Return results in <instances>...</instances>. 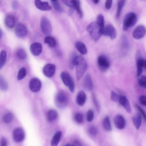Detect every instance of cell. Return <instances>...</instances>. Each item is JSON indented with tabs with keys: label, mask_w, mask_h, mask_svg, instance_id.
I'll list each match as a JSON object with an SVG mask.
<instances>
[{
	"label": "cell",
	"mask_w": 146,
	"mask_h": 146,
	"mask_svg": "<svg viewBox=\"0 0 146 146\" xmlns=\"http://www.w3.org/2000/svg\"><path fill=\"white\" fill-rule=\"evenodd\" d=\"M7 58V53L3 50L1 51L0 53V70L4 66L5 64Z\"/></svg>",
	"instance_id": "cell-30"
},
{
	"label": "cell",
	"mask_w": 146,
	"mask_h": 146,
	"mask_svg": "<svg viewBox=\"0 0 146 146\" xmlns=\"http://www.w3.org/2000/svg\"><path fill=\"white\" fill-rule=\"evenodd\" d=\"M8 88V84L3 78V77L0 75V90L2 91H6Z\"/></svg>",
	"instance_id": "cell-31"
},
{
	"label": "cell",
	"mask_w": 146,
	"mask_h": 146,
	"mask_svg": "<svg viewBox=\"0 0 146 146\" xmlns=\"http://www.w3.org/2000/svg\"><path fill=\"white\" fill-rule=\"evenodd\" d=\"M26 75V70L25 68L23 67L20 68L18 72L17 78L18 80L23 79Z\"/></svg>",
	"instance_id": "cell-35"
},
{
	"label": "cell",
	"mask_w": 146,
	"mask_h": 146,
	"mask_svg": "<svg viewBox=\"0 0 146 146\" xmlns=\"http://www.w3.org/2000/svg\"><path fill=\"white\" fill-rule=\"evenodd\" d=\"M13 119V115L10 112H8L5 113L3 117V121L6 123H10Z\"/></svg>",
	"instance_id": "cell-33"
},
{
	"label": "cell",
	"mask_w": 146,
	"mask_h": 146,
	"mask_svg": "<svg viewBox=\"0 0 146 146\" xmlns=\"http://www.w3.org/2000/svg\"><path fill=\"white\" fill-rule=\"evenodd\" d=\"M16 36L19 38L25 37L28 33V29L27 27L24 24L19 23L16 25L15 30Z\"/></svg>",
	"instance_id": "cell-10"
},
{
	"label": "cell",
	"mask_w": 146,
	"mask_h": 146,
	"mask_svg": "<svg viewBox=\"0 0 146 146\" xmlns=\"http://www.w3.org/2000/svg\"><path fill=\"white\" fill-rule=\"evenodd\" d=\"M84 88L88 91H91L93 89V84L92 78L89 74H86L85 76L83 82Z\"/></svg>",
	"instance_id": "cell-15"
},
{
	"label": "cell",
	"mask_w": 146,
	"mask_h": 146,
	"mask_svg": "<svg viewBox=\"0 0 146 146\" xmlns=\"http://www.w3.org/2000/svg\"><path fill=\"white\" fill-rule=\"evenodd\" d=\"M96 22L103 32L104 27V16L102 14L98 15L97 17Z\"/></svg>",
	"instance_id": "cell-29"
},
{
	"label": "cell",
	"mask_w": 146,
	"mask_h": 146,
	"mask_svg": "<svg viewBox=\"0 0 146 146\" xmlns=\"http://www.w3.org/2000/svg\"><path fill=\"white\" fill-rule=\"evenodd\" d=\"M137 20V16L135 13L130 12L127 13L124 17L123 21V30L126 31L133 27L136 23Z\"/></svg>",
	"instance_id": "cell-3"
},
{
	"label": "cell",
	"mask_w": 146,
	"mask_h": 146,
	"mask_svg": "<svg viewBox=\"0 0 146 146\" xmlns=\"http://www.w3.org/2000/svg\"><path fill=\"white\" fill-rule=\"evenodd\" d=\"M139 101L141 104L145 106L146 105V97L145 95H142L139 98Z\"/></svg>",
	"instance_id": "cell-46"
},
{
	"label": "cell",
	"mask_w": 146,
	"mask_h": 146,
	"mask_svg": "<svg viewBox=\"0 0 146 146\" xmlns=\"http://www.w3.org/2000/svg\"><path fill=\"white\" fill-rule=\"evenodd\" d=\"M93 100L94 106L98 111L100 110V106L95 96L93 94L92 96Z\"/></svg>",
	"instance_id": "cell-44"
},
{
	"label": "cell",
	"mask_w": 146,
	"mask_h": 146,
	"mask_svg": "<svg viewBox=\"0 0 146 146\" xmlns=\"http://www.w3.org/2000/svg\"><path fill=\"white\" fill-rule=\"evenodd\" d=\"M103 125L105 130L107 131H111L112 129L110 117L107 116L105 117L103 121Z\"/></svg>",
	"instance_id": "cell-28"
},
{
	"label": "cell",
	"mask_w": 146,
	"mask_h": 146,
	"mask_svg": "<svg viewBox=\"0 0 146 146\" xmlns=\"http://www.w3.org/2000/svg\"><path fill=\"white\" fill-rule=\"evenodd\" d=\"M126 0H119L117 3V8L116 15V18H119L122 9L125 3Z\"/></svg>",
	"instance_id": "cell-26"
},
{
	"label": "cell",
	"mask_w": 146,
	"mask_h": 146,
	"mask_svg": "<svg viewBox=\"0 0 146 146\" xmlns=\"http://www.w3.org/2000/svg\"><path fill=\"white\" fill-rule=\"evenodd\" d=\"M75 66L76 79L79 80L83 76L87 68V64L84 58L80 55L77 56Z\"/></svg>",
	"instance_id": "cell-1"
},
{
	"label": "cell",
	"mask_w": 146,
	"mask_h": 146,
	"mask_svg": "<svg viewBox=\"0 0 146 146\" xmlns=\"http://www.w3.org/2000/svg\"><path fill=\"white\" fill-rule=\"evenodd\" d=\"M56 70L55 66L52 64H48L43 68V72L44 75L48 78H51L54 75Z\"/></svg>",
	"instance_id": "cell-13"
},
{
	"label": "cell",
	"mask_w": 146,
	"mask_h": 146,
	"mask_svg": "<svg viewBox=\"0 0 146 146\" xmlns=\"http://www.w3.org/2000/svg\"><path fill=\"white\" fill-rule=\"evenodd\" d=\"M146 76L144 75L142 76L138 79V84L139 86L144 88L146 87Z\"/></svg>",
	"instance_id": "cell-36"
},
{
	"label": "cell",
	"mask_w": 146,
	"mask_h": 146,
	"mask_svg": "<svg viewBox=\"0 0 146 146\" xmlns=\"http://www.w3.org/2000/svg\"><path fill=\"white\" fill-rule=\"evenodd\" d=\"M133 125L137 129L140 128L141 123L142 117L141 114L137 113L132 118Z\"/></svg>",
	"instance_id": "cell-21"
},
{
	"label": "cell",
	"mask_w": 146,
	"mask_h": 146,
	"mask_svg": "<svg viewBox=\"0 0 146 146\" xmlns=\"http://www.w3.org/2000/svg\"><path fill=\"white\" fill-rule=\"evenodd\" d=\"M86 30L92 39L95 41L98 40L102 35V31L96 21L90 23L87 26Z\"/></svg>",
	"instance_id": "cell-2"
},
{
	"label": "cell",
	"mask_w": 146,
	"mask_h": 146,
	"mask_svg": "<svg viewBox=\"0 0 146 146\" xmlns=\"http://www.w3.org/2000/svg\"><path fill=\"white\" fill-rule=\"evenodd\" d=\"M42 87V83L38 78H32L29 83V88L32 92H36L39 91Z\"/></svg>",
	"instance_id": "cell-11"
},
{
	"label": "cell",
	"mask_w": 146,
	"mask_h": 146,
	"mask_svg": "<svg viewBox=\"0 0 146 146\" xmlns=\"http://www.w3.org/2000/svg\"><path fill=\"white\" fill-rule=\"evenodd\" d=\"M62 2L64 3V4L67 5V6L70 7H72V0H61Z\"/></svg>",
	"instance_id": "cell-50"
},
{
	"label": "cell",
	"mask_w": 146,
	"mask_h": 146,
	"mask_svg": "<svg viewBox=\"0 0 146 146\" xmlns=\"http://www.w3.org/2000/svg\"><path fill=\"white\" fill-rule=\"evenodd\" d=\"M73 145L74 146H81V143L78 140H75L74 141L73 143Z\"/></svg>",
	"instance_id": "cell-51"
},
{
	"label": "cell",
	"mask_w": 146,
	"mask_h": 146,
	"mask_svg": "<svg viewBox=\"0 0 146 146\" xmlns=\"http://www.w3.org/2000/svg\"><path fill=\"white\" fill-rule=\"evenodd\" d=\"M5 23L7 27L9 28H13L16 23L15 17L13 15H7L5 18Z\"/></svg>",
	"instance_id": "cell-18"
},
{
	"label": "cell",
	"mask_w": 146,
	"mask_h": 146,
	"mask_svg": "<svg viewBox=\"0 0 146 146\" xmlns=\"http://www.w3.org/2000/svg\"><path fill=\"white\" fill-rule=\"evenodd\" d=\"M30 49L31 52L33 55L37 56L41 52L42 45L38 42H34L31 45Z\"/></svg>",
	"instance_id": "cell-16"
},
{
	"label": "cell",
	"mask_w": 146,
	"mask_h": 146,
	"mask_svg": "<svg viewBox=\"0 0 146 146\" xmlns=\"http://www.w3.org/2000/svg\"><path fill=\"white\" fill-rule=\"evenodd\" d=\"M68 98L66 93L63 91H59L57 94L55 98V103L59 108L65 107L68 102Z\"/></svg>",
	"instance_id": "cell-5"
},
{
	"label": "cell",
	"mask_w": 146,
	"mask_h": 146,
	"mask_svg": "<svg viewBox=\"0 0 146 146\" xmlns=\"http://www.w3.org/2000/svg\"><path fill=\"white\" fill-rule=\"evenodd\" d=\"M13 137L16 142L20 143L24 139L25 134L24 130L21 127H17L14 129L13 133Z\"/></svg>",
	"instance_id": "cell-9"
},
{
	"label": "cell",
	"mask_w": 146,
	"mask_h": 146,
	"mask_svg": "<svg viewBox=\"0 0 146 146\" xmlns=\"http://www.w3.org/2000/svg\"><path fill=\"white\" fill-rule=\"evenodd\" d=\"M72 7L76 11L80 18L83 16V14L81 8L80 3L79 0H72Z\"/></svg>",
	"instance_id": "cell-20"
},
{
	"label": "cell",
	"mask_w": 146,
	"mask_h": 146,
	"mask_svg": "<svg viewBox=\"0 0 146 146\" xmlns=\"http://www.w3.org/2000/svg\"><path fill=\"white\" fill-rule=\"evenodd\" d=\"M113 0H106L105 7L106 9H110L112 6Z\"/></svg>",
	"instance_id": "cell-45"
},
{
	"label": "cell",
	"mask_w": 146,
	"mask_h": 146,
	"mask_svg": "<svg viewBox=\"0 0 146 146\" xmlns=\"http://www.w3.org/2000/svg\"><path fill=\"white\" fill-rule=\"evenodd\" d=\"M97 64L99 69L102 72L106 71L110 65L108 59L104 54H101L99 56L97 60Z\"/></svg>",
	"instance_id": "cell-6"
},
{
	"label": "cell",
	"mask_w": 146,
	"mask_h": 146,
	"mask_svg": "<svg viewBox=\"0 0 146 146\" xmlns=\"http://www.w3.org/2000/svg\"><path fill=\"white\" fill-rule=\"evenodd\" d=\"M60 77L64 84L68 86L72 77L68 72H62L60 75Z\"/></svg>",
	"instance_id": "cell-23"
},
{
	"label": "cell",
	"mask_w": 146,
	"mask_h": 146,
	"mask_svg": "<svg viewBox=\"0 0 146 146\" xmlns=\"http://www.w3.org/2000/svg\"><path fill=\"white\" fill-rule=\"evenodd\" d=\"M77 56L76 53H73L70 57L69 62V67L71 69H73L75 66V62L76 56Z\"/></svg>",
	"instance_id": "cell-34"
},
{
	"label": "cell",
	"mask_w": 146,
	"mask_h": 146,
	"mask_svg": "<svg viewBox=\"0 0 146 146\" xmlns=\"http://www.w3.org/2000/svg\"><path fill=\"white\" fill-rule=\"evenodd\" d=\"M17 55L18 58L21 60H24L27 57V54L25 50L22 48L18 50Z\"/></svg>",
	"instance_id": "cell-32"
},
{
	"label": "cell",
	"mask_w": 146,
	"mask_h": 146,
	"mask_svg": "<svg viewBox=\"0 0 146 146\" xmlns=\"http://www.w3.org/2000/svg\"><path fill=\"white\" fill-rule=\"evenodd\" d=\"M121 106L124 107L128 113H131V107L129 102L127 98L124 101Z\"/></svg>",
	"instance_id": "cell-37"
},
{
	"label": "cell",
	"mask_w": 146,
	"mask_h": 146,
	"mask_svg": "<svg viewBox=\"0 0 146 146\" xmlns=\"http://www.w3.org/2000/svg\"><path fill=\"white\" fill-rule=\"evenodd\" d=\"M113 122L115 126L118 129H122L125 126V120L121 115H117L115 116L113 118Z\"/></svg>",
	"instance_id": "cell-14"
},
{
	"label": "cell",
	"mask_w": 146,
	"mask_h": 146,
	"mask_svg": "<svg viewBox=\"0 0 146 146\" xmlns=\"http://www.w3.org/2000/svg\"><path fill=\"white\" fill-rule=\"evenodd\" d=\"M3 33L2 30L0 29V39L2 36Z\"/></svg>",
	"instance_id": "cell-54"
},
{
	"label": "cell",
	"mask_w": 146,
	"mask_h": 146,
	"mask_svg": "<svg viewBox=\"0 0 146 146\" xmlns=\"http://www.w3.org/2000/svg\"><path fill=\"white\" fill-rule=\"evenodd\" d=\"M146 34V29L143 25H139L136 27L132 32L133 38L137 40L142 38Z\"/></svg>",
	"instance_id": "cell-8"
},
{
	"label": "cell",
	"mask_w": 146,
	"mask_h": 146,
	"mask_svg": "<svg viewBox=\"0 0 146 146\" xmlns=\"http://www.w3.org/2000/svg\"><path fill=\"white\" fill-rule=\"evenodd\" d=\"M121 38L123 47L125 48H127L129 46V42L126 36L125 35H123Z\"/></svg>",
	"instance_id": "cell-39"
},
{
	"label": "cell",
	"mask_w": 146,
	"mask_h": 146,
	"mask_svg": "<svg viewBox=\"0 0 146 146\" xmlns=\"http://www.w3.org/2000/svg\"><path fill=\"white\" fill-rule=\"evenodd\" d=\"M35 5L39 9L43 11L50 10L51 7L47 2H42L40 0H35Z\"/></svg>",
	"instance_id": "cell-17"
},
{
	"label": "cell",
	"mask_w": 146,
	"mask_h": 146,
	"mask_svg": "<svg viewBox=\"0 0 146 146\" xmlns=\"http://www.w3.org/2000/svg\"><path fill=\"white\" fill-rule=\"evenodd\" d=\"M41 31L45 35L50 36L52 31V27L50 21L46 17H42L40 22Z\"/></svg>",
	"instance_id": "cell-4"
},
{
	"label": "cell",
	"mask_w": 146,
	"mask_h": 146,
	"mask_svg": "<svg viewBox=\"0 0 146 146\" xmlns=\"http://www.w3.org/2000/svg\"><path fill=\"white\" fill-rule=\"evenodd\" d=\"M44 42L47 44L48 46L52 48L54 47L56 45V41L55 38L52 36H48L45 37Z\"/></svg>",
	"instance_id": "cell-25"
},
{
	"label": "cell",
	"mask_w": 146,
	"mask_h": 146,
	"mask_svg": "<svg viewBox=\"0 0 146 146\" xmlns=\"http://www.w3.org/2000/svg\"><path fill=\"white\" fill-rule=\"evenodd\" d=\"M12 7L14 9H16L17 7V2L15 1H14L12 4Z\"/></svg>",
	"instance_id": "cell-52"
},
{
	"label": "cell",
	"mask_w": 146,
	"mask_h": 146,
	"mask_svg": "<svg viewBox=\"0 0 146 146\" xmlns=\"http://www.w3.org/2000/svg\"><path fill=\"white\" fill-rule=\"evenodd\" d=\"M86 100V96L84 91L81 90L78 92L76 98V102L77 104L82 106L85 104Z\"/></svg>",
	"instance_id": "cell-19"
},
{
	"label": "cell",
	"mask_w": 146,
	"mask_h": 146,
	"mask_svg": "<svg viewBox=\"0 0 146 146\" xmlns=\"http://www.w3.org/2000/svg\"><path fill=\"white\" fill-rule=\"evenodd\" d=\"M75 46L78 51L82 55H85L87 53V50L85 44L80 41H78L75 43Z\"/></svg>",
	"instance_id": "cell-22"
},
{
	"label": "cell",
	"mask_w": 146,
	"mask_h": 146,
	"mask_svg": "<svg viewBox=\"0 0 146 146\" xmlns=\"http://www.w3.org/2000/svg\"><path fill=\"white\" fill-rule=\"evenodd\" d=\"M119 96L120 95L118 94L113 91H112L111 92V98L114 102H118Z\"/></svg>",
	"instance_id": "cell-41"
},
{
	"label": "cell",
	"mask_w": 146,
	"mask_h": 146,
	"mask_svg": "<svg viewBox=\"0 0 146 146\" xmlns=\"http://www.w3.org/2000/svg\"><path fill=\"white\" fill-rule=\"evenodd\" d=\"M89 132L90 133L93 135H95L97 133L96 129L94 126L90 127L89 129Z\"/></svg>",
	"instance_id": "cell-47"
},
{
	"label": "cell",
	"mask_w": 146,
	"mask_h": 146,
	"mask_svg": "<svg viewBox=\"0 0 146 146\" xmlns=\"http://www.w3.org/2000/svg\"></svg>",
	"instance_id": "cell-57"
},
{
	"label": "cell",
	"mask_w": 146,
	"mask_h": 146,
	"mask_svg": "<svg viewBox=\"0 0 146 146\" xmlns=\"http://www.w3.org/2000/svg\"><path fill=\"white\" fill-rule=\"evenodd\" d=\"M94 117V113L92 110H89L86 113V119L87 121L89 122L92 121Z\"/></svg>",
	"instance_id": "cell-42"
},
{
	"label": "cell",
	"mask_w": 146,
	"mask_h": 146,
	"mask_svg": "<svg viewBox=\"0 0 146 146\" xmlns=\"http://www.w3.org/2000/svg\"><path fill=\"white\" fill-rule=\"evenodd\" d=\"M65 146H72L73 145L69 143H67L66 145H65Z\"/></svg>",
	"instance_id": "cell-55"
},
{
	"label": "cell",
	"mask_w": 146,
	"mask_h": 146,
	"mask_svg": "<svg viewBox=\"0 0 146 146\" xmlns=\"http://www.w3.org/2000/svg\"><path fill=\"white\" fill-rule=\"evenodd\" d=\"M52 2H54L55 1H57V0H50Z\"/></svg>",
	"instance_id": "cell-56"
},
{
	"label": "cell",
	"mask_w": 146,
	"mask_h": 146,
	"mask_svg": "<svg viewBox=\"0 0 146 146\" xmlns=\"http://www.w3.org/2000/svg\"><path fill=\"white\" fill-rule=\"evenodd\" d=\"M137 76L138 77L142 74L143 68H146V61L142 56L141 52H137L136 54Z\"/></svg>",
	"instance_id": "cell-7"
},
{
	"label": "cell",
	"mask_w": 146,
	"mask_h": 146,
	"mask_svg": "<svg viewBox=\"0 0 146 146\" xmlns=\"http://www.w3.org/2000/svg\"><path fill=\"white\" fill-rule=\"evenodd\" d=\"M99 0H92V1L95 4H97L99 2Z\"/></svg>",
	"instance_id": "cell-53"
},
{
	"label": "cell",
	"mask_w": 146,
	"mask_h": 146,
	"mask_svg": "<svg viewBox=\"0 0 146 146\" xmlns=\"http://www.w3.org/2000/svg\"><path fill=\"white\" fill-rule=\"evenodd\" d=\"M52 3L53 7L56 10L59 12L61 13L62 12V9L58 0L56 1L52 2Z\"/></svg>",
	"instance_id": "cell-40"
},
{
	"label": "cell",
	"mask_w": 146,
	"mask_h": 146,
	"mask_svg": "<svg viewBox=\"0 0 146 146\" xmlns=\"http://www.w3.org/2000/svg\"><path fill=\"white\" fill-rule=\"evenodd\" d=\"M74 119L78 123H82L83 121V116L82 114L80 113L76 114L74 116Z\"/></svg>",
	"instance_id": "cell-38"
},
{
	"label": "cell",
	"mask_w": 146,
	"mask_h": 146,
	"mask_svg": "<svg viewBox=\"0 0 146 146\" xmlns=\"http://www.w3.org/2000/svg\"><path fill=\"white\" fill-rule=\"evenodd\" d=\"M7 139L4 137H2L0 141V145L1 146H6L7 145Z\"/></svg>",
	"instance_id": "cell-49"
},
{
	"label": "cell",
	"mask_w": 146,
	"mask_h": 146,
	"mask_svg": "<svg viewBox=\"0 0 146 146\" xmlns=\"http://www.w3.org/2000/svg\"><path fill=\"white\" fill-rule=\"evenodd\" d=\"M102 35L110 37L111 39H114L116 35L115 29L112 25L108 24L104 27Z\"/></svg>",
	"instance_id": "cell-12"
},
{
	"label": "cell",
	"mask_w": 146,
	"mask_h": 146,
	"mask_svg": "<svg viewBox=\"0 0 146 146\" xmlns=\"http://www.w3.org/2000/svg\"><path fill=\"white\" fill-rule=\"evenodd\" d=\"M136 107L138 110L139 111L143 117V118L145 120V114L143 110L139 106L137 105H136Z\"/></svg>",
	"instance_id": "cell-48"
},
{
	"label": "cell",
	"mask_w": 146,
	"mask_h": 146,
	"mask_svg": "<svg viewBox=\"0 0 146 146\" xmlns=\"http://www.w3.org/2000/svg\"><path fill=\"white\" fill-rule=\"evenodd\" d=\"M58 113L54 110H50L49 111L47 114V118L48 120L50 121H52L57 118Z\"/></svg>",
	"instance_id": "cell-27"
},
{
	"label": "cell",
	"mask_w": 146,
	"mask_h": 146,
	"mask_svg": "<svg viewBox=\"0 0 146 146\" xmlns=\"http://www.w3.org/2000/svg\"><path fill=\"white\" fill-rule=\"evenodd\" d=\"M62 133L60 131L56 132L53 136L51 143L52 146H57L60 141Z\"/></svg>",
	"instance_id": "cell-24"
},
{
	"label": "cell",
	"mask_w": 146,
	"mask_h": 146,
	"mask_svg": "<svg viewBox=\"0 0 146 146\" xmlns=\"http://www.w3.org/2000/svg\"><path fill=\"white\" fill-rule=\"evenodd\" d=\"M68 86L70 92H73L74 90L75 86L74 80L72 77Z\"/></svg>",
	"instance_id": "cell-43"
}]
</instances>
